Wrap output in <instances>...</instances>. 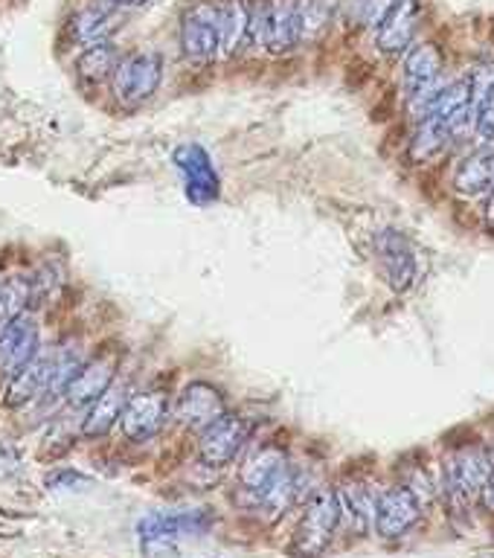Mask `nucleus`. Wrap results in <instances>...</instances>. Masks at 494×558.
<instances>
[{
  "mask_svg": "<svg viewBox=\"0 0 494 558\" xmlns=\"http://www.w3.org/2000/svg\"><path fill=\"white\" fill-rule=\"evenodd\" d=\"M122 52L113 41H99L91 44L82 50V56L76 59V78L85 87H99L105 82H111L113 70L120 64Z\"/></svg>",
  "mask_w": 494,
  "mask_h": 558,
  "instance_id": "a878e982",
  "label": "nucleus"
},
{
  "mask_svg": "<svg viewBox=\"0 0 494 558\" xmlns=\"http://www.w3.org/2000/svg\"><path fill=\"white\" fill-rule=\"evenodd\" d=\"M405 52L408 56H405L401 78H405V90H408V111L422 117L427 105L443 90L445 56L436 44H417Z\"/></svg>",
  "mask_w": 494,
  "mask_h": 558,
  "instance_id": "39448f33",
  "label": "nucleus"
},
{
  "mask_svg": "<svg viewBox=\"0 0 494 558\" xmlns=\"http://www.w3.org/2000/svg\"><path fill=\"white\" fill-rule=\"evenodd\" d=\"M248 41L268 47V52H288L300 44L297 0H260L251 7Z\"/></svg>",
  "mask_w": 494,
  "mask_h": 558,
  "instance_id": "423d86ee",
  "label": "nucleus"
},
{
  "mask_svg": "<svg viewBox=\"0 0 494 558\" xmlns=\"http://www.w3.org/2000/svg\"><path fill=\"white\" fill-rule=\"evenodd\" d=\"M340 504V521H347V526L356 535H364L373 526L375 512V495L373 488L366 486L364 480H349L340 488H335Z\"/></svg>",
  "mask_w": 494,
  "mask_h": 558,
  "instance_id": "393cba45",
  "label": "nucleus"
},
{
  "mask_svg": "<svg viewBox=\"0 0 494 558\" xmlns=\"http://www.w3.org/2000/svg\"><path fill=\"white\" fill-rule=\"evenodd\" d=\"M125 399H129V387H125V384H108V387L87 404L85 418H82V425H79L82 436H87V439H99V436L111 434V427L120 422Z\"/></svg>",
  "mask_w": 494,
  "mask_h": 558,
  "instance_id": "aec40b11",
  "label": "nucleus"
},
{
  "mask_svg": "<svg viewBox=\"0 0 494 558\" xmlns=\"http://www.w3.org/2000/svg\"><path fill=\"white\" fill-rule=\"evenodd\" d=\"M181 50L195 64H207L218 59V29L216 3L198 0L181 17Z\"/></svg>",
  "mask_w": 494,
  "mask_h": 558,
  "instance_id": "f8f14e48",
  "label": "nucleus"
},
{
  "mask_svg": "<svg viewBox=\"0 0 494 558\" xmlns=\"http://www.w3.org/2000/svg\"><path fill=\"white\" fill-rule=\"evenodd\" d=\"M422 518V504L408 486H393L375 497L373 526L384 541L401 538Z\"/></svg>",
  "mask_w": 494,
  "mask_h": 558,
  "instance_id": "9b49d317",
  "label": "nucleus"
},
{
  "mask_svg": "<svg viewBox=\"0 0 494 558\" xmlns=\"http://www.w3.org/2000/svg\"><path fill=\"white\" fill-rule=\"evenodd\" d=\"M335 12H338V0H297L300 44L321 41L323 35L329 33Z\"/></svg>",
  "mask_w": 494,
  "mask_h": 558,
  "instance_id": "bb28decb",
  "label": "nucleus"
},
{
  "mask_svg": "<svg viewBox=\"0 0 494 558\" xmlns=\"http://www.w3.org/2000/svg\"><path fill=\"white\" fill-rule=\"evenodd\" d=\"M169 413H172V401H169V392L160 387L129 392L125 408L120 413L122 436L131 442H148L164 430Z\"/></svg>",
  "mask_w": 494,
  "mask_h": 558,
  "instance_id": "6e6552de",
  "label": "nucleus"
},
{
  "mask_svg": "<svg viewBox=\"0 0 494 558\" xmlns=\"http://www.w3.org/2000/svg\"><path fill=\"white\" fill-rule=\"evenodd\" d=\"M454 192L466 198H480L494 190V146L478 148L474 155L462 160L451 174Z\"/></svg>",
  "mask_w": 494,
  "mask_h": 558,
  "instance_id": "b1692460",
  "label": "nucleus"
},
{
  "mask_svg": "<svg viewBox=\"0 0 494 558\" xmlns=\"http://www.w3.org/2000/svg\"><path fill=\"white\" fill-rule=\"evenodd\" d=\"M480 500H483V506L494 514V448L489 451V471H486V483H483V492H480Z\"/></svg>",
  "mask_w": 494,
  "mask_h": 558,
  "instance_id": "2f4dec72",
  "label": "nucleus"
},
{
  "mask_svg": "<svg viewBox=\"0 0 494 558\" xmlns=\"http://www.w3.org/2000/svg\"><path fill=\"white\" fill-rule=\"evenodd\" d=\"M108 3L117 9H137V7H143L146 0H108Z\"/></svg>",
  "mask_w": 494,
  "mask_h": 558,
  "instance_id": "473e14b6",
  "label": "nucleus"
},
{
  "mask_svg": "<svg viewBox=\"0 0 494 558\" xmlns=\"http://www.w3.org/2000/svg\"><path fill=\"white\" fill-rule=\"evenodd\" d=\"M52 361H56V349H50V352L38 349L29 364H24L12 378L3 381V404L15 410L44 399L50 390Z\"/></svg>",
  "mask_w": 494,
  "mask_h": 558,
  "instance_id": "4468645a",
  "label": "nucleus"
},
{
  "mask_svg": "<svg viewBox=\"0 0 494 558\" xmlns=\"http://www.w3.org/2000/svg\"><path fill=\"white\" fill-rule=\"evenodd\" d=\"M451 129H448V120L443 117V111L436 108L434 102L427 105L425 113L417 117V134H413V143H410V155L417 163H427L451 146Z\"/></svg>",
  "mask_w": 494,
  "mask_h": 558,
  "instance_id": "5701e85b",
  "label": "nucleus"
},
{
  "mask_svg": "<svg viewBox=\"0 0 494 558\" xmlns=\"http://www.w3.org/2000/svg\"><path fill=\"white\" fill-rule=\"evenodd\" d=\"M216 29H218V56L230 59L242 50L251 29V3L248 0H218L216 3Z\"/></svg>",
  "mask_w": 494,
  "mask_h": 558,
  "instance_id": "412c9836",
  "label": "nucleus"
},
{
  "mask_svg": "<svg viewBox=\"0 0 494 558\" xmlns=\"http://www.w3.org/2000/svg\"><path fill=\"white\" fill-rule=\"evenodd\" d=\"M70 486H87L85 474H79V471H56L47 477V488H70Z\"/></svg>",
  "mask_w": 494,
  "mask_h": 558,
  "instance_id": "7c9ffc66",
  "label": "nucleus"
},
{
  "mask_svg": "<svg viewBox=\"0 0 494 558\" xmlns=\"http://www.w3.org/2000/svg\"><path fill=\"white\" fill-rule=\"evenodd\" d=\"M373 253L384 282L399 294H408L422 277V253L413 244V239H408L401 230L387 227L382 233H375Z\"/></svg>",
  "mask_w": 494,
  "mask_h": 558,
  "instance_id": "20e7f679",
  "label": "nucleus"
},
{
  "mask_svg": "<svg viewBox=\"0 0 494 558\" xmlns=\"http://www.w3.org/2000/svg\"><path fill=\"white\" fill-rule=\"evenodd\" d=\"M471 90V134L483 146H494V64H478L469 70Z\"/></svg>",
  "mask_w": 494,
  "mask_h": 558,
  "instance_id": "6ab92c4d",
  "label": "nucleus"
},
{
  "mask_svg": "<svg viewBox=\"0 0 494 558\" xmlns=\"http://www.w3.org/2000/svg\"><path fill=\"white\" fill-rule=\"evenodd\" d=\"M486 218H489V227L494 230V190L489 192V209H486Z\"/></svg>",
  "mask_w": 494,
  "mask_h": 558,
  "instance_id": "72a5a7b5",
  "label": "nucleus"
},
{
  "mask_svg": "<svg viewBox=\"0 0 494 558\" xmlns=\"http://www.w3.org/2000/svg\"><path fill=\"white\" fill-rule=\"evenodd\" d=\"M489 471V451L483 448H462L443 465V495L457 509H469L480 500Z\"/></svg>",
  "mask_w": 494,
  "mask_h": 558,
  "instance_id": "0eeeda50",
  "label": "nucleus"
},
{
  "mask_svg": "<svg viewBox=\"0 0 494 558\" xmlns=\"http://www.w3.org/2000/svg\"><path fill=\"white\" fill-rule=\"evenodd\" d=\"M422 24V3L419 0H396L393 9L375 29V44L384 56H399L413 44Z\"/></svg>",
  "mask_w": 494,
  "mask_h": 558,
  "instance_id": "dca6fc26",
  "label": "nucleus"
},
{
  "mask_svg": "<svg viewBox=\"0 0 494 558\" xmlns=\"http://www.w3.org/2000/svg\"><path fill=\"white\" fill-rule=\"evenodd\" d=\"M227 413V401L221 396L218 387L207 381H192L186 384L178 396V404H174V418L181 422V427L192 430V434H201L204 427L213 425L218 416Z\"/></svg>",
  "mask_w": 494,
  "mask_h": 558,
  "instance_id": "ddd939ff",
  "label": "nucleus"
},
{
  "mask_svg": "<svg viewBox=\"0 0 494 558\" xmlns=\"http://www.w3.org/2000/svg\"><path fill=\"white\" fill-rule=\"evenodd\" d=\"M340 526V504L335 488H321L309 497L303 518L297 523L294 538H291V556L317 558L323 556L335 541Z\"/></svg>",
  "mask_w": 494,
  "mask_h": 558,
  "instance_id": "f257e3e1",
  "label": "nucleus"
},
{
  "mask_svg": "<svg viewBox=\"0 0 494 558\" xmlns=\"http://www.w3.org/2000/svg\"><path fill=\"white\" fill-rule=\"evenodd\" d=\"M251 439V425L239 413H225L213 425L201 430L198 457L209 469H225L242 453V448Z\"/></svg>",
  "mask_w": 494,
  "mask_h": 558,
  "instance_id": "1a4fd4ad",
  "label": "nucleus"
},
{
  "mask_svg": "<svg viewBox=\"0 0 494 558\" xmlns=\"http://www.w3.org/2000/svg\"><path fill=\"white\" fill-rule=\"evenodd\" d=\"M70 448H73V430H68V422H64V416H59L56 422L50 425V430H47V436H44V445H41V460H56V457H61V453H68Z\"/></svg>",
  "mask_w": 494,
  "mask_h": 558,
  "instance_id": "c85d7f7f",
  "label": "nucleus"
},
{
  "mask_svg": "<svg viewBox=\"0 0 494 558\" xmlns=\"http://www.w3.org/2000/svg\"><path fill=\"white\" fill-rule=\"evenodd\" d=\"M286 451L277 448V445H262L260 451H253L248 460H244L242 471H239V483H242V495L244 500L253 495H260L262 488L270 486L274 480L288 469Z\"/></svg>",
  "mask_w": 494,
  "mask_h": 558,
  "instance_id": "4be33fe9",
  "label": "nucleus"
},
{
  "mask_svg": "<svg viewBox=\"0 0 494 558\" xmlns=\"http://www.w3.org/2000/svg\"><path fill=\"white\" fill-rule=\"evenodd\" d=\"M396 0H358L356 15L361 26H378L384 21V15L390 12Z\"/></svg>",
  "mask_w": 494,
  "mask_h": 558,
  "instance_id": "c756f323",
  "label": "nucleus"
},
{
  "mask_svg": "<svg viewBox=\"0 0 494 558\" xmlns=\"http://www.w3.org/2000/svg\"><path fill=\"white\" fill-rule=\"evenodd\" d=\"M120 361L122 352L117 347L103 349V352H96L94 357L82 361L76 373H73V378L68 381V387H64V396H61V399L68 401V408H87V404L117 378Z\"/></svg>",
  "mask_w": 494,
  "mask_h": 558,
  "instance_id": "9d476101",
  "label": "nucleus"
},
{
  "mask_svg": "<svg viewBox=\"0 0 494 558\" xmlns=\"http://www.w3.org/2000/svg\"><path fill=\"white\" fill-rule=\"evenodd\" d=\"M213 526L207 512H155L137 523L140 553L146 558L178 556V541L183 535H201Z\"/></svg>",
  "mask_w": 494,
  "mask_h": 558,
  "instance_id": "f03ea898",
  "label": "nucleus"
},
{
  "mask_svg": "<svg viewBox=\"0 0 494 558\" xmlns=\"http://www.w3.org/2000/svg\"><path fill=\"white\" fill-rule=\"evenodd\" d=\"M120 29V9L111 7L108 0H87L70 15L68 33L79 47L111 41V35Z\"/></svg>",
  "mask_w": 494,
  "mask_h": 558,
  "instance_id": "f3484780",
  "label": "nucleus"
},
{
  "mask_svg": "<svg viewBox=\"0 0 494 558\" xmlns=\"http://www.w3.org/2000/svg\"><path fill=\"white\" fill-rule=\"evenodd\" d=\"M174 166L183 172V181H186V198L192 204H213L218 198V174L209 163V155L198 143H186V146H178L174 151Z\"/></svg>",
  "mask_w": 494,
  "mask_h": 558,
  "instance_id": "2eb2a0df",
  "label": "nucleus"
},
{
  "mask_svg": "<svg viewBox=\"0 0 494 558\" xmlns=\"http://www.w3.org/2000/svg\"><path fill=\"white\" fill-rule=\"evenodd\" d=\"M38 349L41 343H38V326L33 317L21 314L7 329H0V381H7L21 366L29 364Z\"/></svg>",
  "mask_w": 494,
  "mask_h": 558,
  "instance_id": "a211bd4d",
  "label": "nucleus"
},
{
  "mask_svg": "<svg viewBox=\"0 0 494 558\" xmlns=\"http://www.w3.org/2000/svg\"><path fill=\"white\" fill-rule=\"evenodd\" d=\"M164 82V56L157 50H134L122 56L111 76V94L122 108H137L155 96Z\"/></svg>",
  "mask_w": 494,
  "mask_h": 558,
  "instance_id": "7ed1b4c3",
  "label": "nucleus"
},
{
  "mask_svg": "<svg viewBox=\"0 0 494 558\" xmlns=\"http://www.w3.org/2000/svg\"><path fill=\"white\" fill-rule=\"evenodd\" d=\"M33 300V279L7 277L0 282V329L17 320Z\"/></svg>",
  "mask_w": 494,
  "mask_h": 558,
  "instance_id": "cd10ccee",
  "label": "nucleus"
}]
</instances>
